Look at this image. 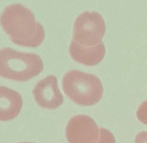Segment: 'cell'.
Listing matches in <instances>:
<instances>
[{
  "instance_id": "1",
  "label": "cell",
  "mask_w": 147,
  "mask_h": 143,
  "mask_svg": "<svg viewBox=\"0 0 147 143\" xmlns=\"http://www.w3.org/2000/svg\"><path fill=\"white\" fill-rule=\"evenodd\" d=\"M0 24L11 41L18 45L37 47L45 38L42 25L36 21L31 10L20 3L4 9L0 15Z\"/></svg>"
},
{
  "instance_id": "2",
  "label": "cell",
  "mask_w": 147,
  "mask_h": 143,
  "mask_svg": "<svg viewBox=\"0 0 147 143\" xmlns=\"http://www.w3.org/2000/svg\"><path fill=\"white\" fill-rule=\"evenodd\" d=\"M44 64L34 53H25L10 48L0 50V76L17 81H26L38 75Z\"/></svg>"
},
{
  "instance_id": "3",
  "label": "cell",
  "mask_w": 147,
  "mask_h": 143,
  "mask_svg": "<svg viewBox=\"0 0 147 143\" xmlns=\"http://www.w3.org/2000/svg\"><path fill=\"white\" fill-rule=\"evenodd\" d=\"M62 86L66 95L81 106L96 104L103 93L102 85L97 77L77 70H69L65 74Z\"/></svg>"
},
{
  "instance_id": "4",
  "label": "cell",
  "mask_w": 147,
  "mask_h": 143,
  "mask_svg": "<svg viewBox=\"0 0 147 143\" xmlns=\"http://www.w3.org/2000/svg\"><path fill=\"white\" fill-rule=\"evenodd\" d=\"M105 30L104 20L100 14L84 11L74 21L73 39L84 46H95L102 42Z\"/></svg>"
},
{
  "instance_id": "5",
  "label": "cell",
  "mask_w": 147,
  "mask_h": 143,
  "mask_svg": "<svg viewBox=\"0 0 147 143\" xmlns=\"http://www.w3.org/2000/svg\"><path fill=\"white\" fill-rule=\"evenodd\" d=\"M99 131L95 121L89 116L76 115L67 124L65 136L69 143H97Z\"/></svg>"
},
{
  "instance_id": "6",
  "label": "cell",
  "mask_w": 147,
  "mask_h": 143,
  "mask_svg": "<svg viewBox=\"0 0 147 143\" xmlns=\"http://www.w3.org/2000/svg\"><path fill=\"white\" fill-rule=\"evenodd\" d=\"M36 103L42 108L56 109L63 102V96L58 86L57 79L49 75L40 81L32 91Z\"/></svg>"
},
{
  "instance_id": "7",
  "label": "cell",
  "mask_w": 147,
  "mask_h": 143,
  "mask_svg": "<svg viewBox=\"0 0 147 143\" xmlns=\"http://www.w3.org/2000/svg\"><path fill=\"white\" fill-rule=\"evenodd\" d=\"M69 52L74 61L86 66H93L101 62L104 57L105 48L102 42L93 46H86L72 39Z\"/></svg>"
},
{
  "instance_id": "8",
  "label": "cell",
  "mask_w": 147,
  "mask_h": 143,
  "mask_svg": "<svg viewBox=\"0 0 147 143\" xmlns=\"http://www.w3.org/2000/svg\"><path fill=\"white\" fill-rule=\"evenodd\" d=\"M22 105V98L18 92L0 86V121H9L16 117Z\"/></svg>"
},
{
  "instance_id": "9",
  "label": "cell",
  "mask_w": 147,
  "mask_h": 143,
  "mask_svg": "<svg viewBox=\"0 0 147 143\" xmlns=\"http://www.w3.org/2000/svg\"><path fill=\"white\" fill-rule=\"evenodd\" d=\"M99 130L100 136L97 143H116L115 139L111 132L104 128Z\"/></svg>"
},
{
  "instance_id": "10",
  "label": "cell",
  "mask_w": 147,
  "mask_h": 143,
  "mask_svg": "<svg viewBox=\"0 0 147 143\" xmlns=\"http://www.w3.org/2000/svg\"><path fill=\"white\" fill-rule=\"evenodd\" d=\"M136 117L139 121L147 125V100L139 107L136 112Z\"/></svg>"
},
{
  "instance_id": "11",
  "label": "cell",
  "mask_w": 147,
  "mask_h": 143,
  "mask_svg": "<svg viewBox=\"0 0 147 143\" xmlns=\"http://www.w3.org/2000/svg\"><path fill=\"white\" fill-rule=\"evenodd\" d=\"M134 143H147V131L139 133L135 138Z\"/></svg>"
},
{
  "instance_id": "12",
  "label": "cell",
  "mask_w": 147,
  "mask_h": 143,
  "mask_svg": "<svg viewBox=\"0 0 147 143\" xmlns=\"http://www.w3.org/2000/svg\"><path fill=\"white\" fill-rule=\"evenodd\" d=\"M30 143V142H22V143Z\"/></svg>"
}]
</instances>
